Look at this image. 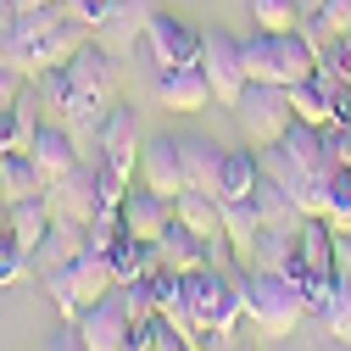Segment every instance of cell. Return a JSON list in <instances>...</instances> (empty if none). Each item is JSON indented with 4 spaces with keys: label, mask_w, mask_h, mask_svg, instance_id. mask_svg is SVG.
<instances>
[{
    "label": "cell",
    "mask_w": 351,
    "mask_h": 351,
    "mask_svg": "<svg viewBox=\"0 0 351 351\" xmlns=\"http://www.w3.org/2000/svg\"><path fill=\"white\" fill-rule=\"evenodd\" d=\"M45 290H51V301H56L62 318H78L90 301L112 295L117 279H112V262L101 251H78V256L56 262V268H45Z\"/></svg>",
    "instance_id": "cell-3"
},
{
    "label": "cell",
    "mask_w": 351,
    "mask_h": 351,
    "mask_svg": "<svg viewBox=\"0 0 351 351\" xmlns=\"http://www.w3.org/2000/svg\"><path fill=\"white\" fill-rule=\"evenodd\" d=\"M173 223V201L156 195V190H128L123 195V229L134 234V240H162V229Z\"/></svg>",
    "instance_id": "cell-17"
},
{
    "label": "cell",
    "mask_w": 351,
    "mask_h": 351,
    "mask_svg": "<svg viewBox=\"0 0 351 351\" xmlns=\"http://www.w3.org/2000/svg\"><path fill=\"white\" fill-rule=\"evenodd\" d=\"M0 201H6V195H0Z\"/></svg>",
    "instance_id": "cell-48"
},
{
    "label": "cell",
    "mask_w": 351,
    "mask_h": 351,
    "mask_svg": "<svg viewBox=\"0 0 351 351\" xmlns=\"http://www.w3.org/2000/svg\"><path fill=\"white\" fill-rule=\"evenodd\" d=\"M39 90H45V101H51V112L67 123V128H84V123H101V101L95 95H84L78 84H73V73L67 67H51V73H39Z\"/></svg>",
    "instance_id": "cell-11"
},
{
    "label": "cell",
    "mask_w": 351,
    "mask_h": 351,
    "mask_svg": "<svg viewBox=\"0 0 351 351\" xmlns=\"http://www.w3.org/2000/svg\"><path fill=\"white\" fill-rule=\"evenodd\" d=\"M45 351H90V346H84V335H78V324L67 318V324H62V329H56V335L45 340Z\"/></svg>",
    "instance_id": "cell-41"
},
{
    "label": "cell",
    "mask_w": 351,
    "mask_h": 351,
    "mask_svg": "<svg viewBox=\"0 0 351 351\" xmlns=\"http://www.w3.org/2000/svg\"><path fill=\"white\" fill-rule=\"evenodd\" d=\"M123 234H128V229H123V212H95V217H90V234H84V251H101V256H106Z\"/></svg>",
    "instance_id": "cell-35"
},
{
    "label": "cell",
    "mask_w": 351,
    "mask_h": 351,
    "mask_svg": "<svg viewBox=\"0 0 351 351\" xmlns=\"http://www.w3.org/2000/svg\"><path fill=\"white\" fill-rule=\"evenodd\" d=\"M84 39H90V28H84V23H62V28H51L45 39H39V45H34V78L39 73H51V67H67L73 56H78V45H84Z\"/></svg>",
    "instance_id": "cell-22"
},
{
    "label": "cell",
    "mask_w": 351,
    "mask_h": 351,
    "mask_svg": "<svg viewBox=\"0 0 351 351\" xmlns=\"http://www.w3.org/2000/svg\"><path fill=\"white\" fill-rule=\"evenodd\" d=\"M45 195H51V212L56 217H73V223H90V217L101 212V190H95V167H73V173H62L56 184H45Z\"/></svg>",
    "instance_id": "cell-12"
},
{
    "label": "cell",
    "mask_w": 351,
    "mask_h": 351,
    "mask_svg": "<svg viewBox=\"0 0 351 351\" xmlns=\"http://www.w3.org/2000/svg\"><path fill=\"white\" fill-rule=\"evenodd\" d=\"M162 268H173V274H201V268H212V256H217V240L212 234H195V229H184L179 217L162 229Z\"/></svg>",
    "instance_id": "cell-14"
},
{
    "label": "cell",
    "mask_w": 351,
    "mask_h": 351,
    "mask_svg": "<svg viewBox=\"0 0 351 351\" xmlns=\"http://www.w3.org/2000/svg\"><path fill=\"white\" fill-rule=\"evenodd\" d=\"M285 279L306 295V313H318V301L329 295V285L340 279L335 274V229L324 223V217H306V223L295 229V251L285 262Z\"/></svg>",
    "instance_id": "cell-1"
},
{
    "label": "cell",
    "mask_w": 351,
    "mask_h": 351,
    "mask_svg": "<svg viewBox=\"0 0 351 351\" xmlns=\"http://www.w3.org/2000/svg\"><path fill=\"white\" fill-rule=\"evenodd\" d=\"M201 73H206V84H212V101H217V106H234L240 90L251 84V78H245V62H240V39L223 34V28L201 34Z\"/></svg>",
    "instance_id": "cell-7"
},
{
    "label": "cell",
    "mask_w": 351,
    "mask_h": 351,
    "mask_svg": "<svg viewBox=\"0 0 351 351\" xmlns=\"http://www.w3.org/2000/svg\"><path fill=\"white\" fill-rule=\"evenodd\" d=\"M28 6H56V0H17V12H28Z\"/></svg>",
    "instance_id": "cell-44"
},
{
    "label": "cell",
    "mask_w": 351,
    "mask_h": 351,
    "mask_svg": "<svg viewBox=\"0 0 351 351\" xmlns=\"http://www.w3.org/2000/svg\"><path fill=\"white\" fill-rule=\"evenodd\" d=\"M156 318H162V313H156ZM156 318H145V324H128L123 351H151V346H156Z\"/></svg>",
    "instance_id": "cell-40"
},
{
    "label": "cell",
    "mask_w": 351,
    "mask_h": 351,
    "mask_svg": "<svg viewBox=\"0 0 351 351\" xmlns=\"http://www.w3.org/2000/svg\"><path fill=\"white\" fill-rule=\"evenodd\" d=\"M234 351H251V346H234Z\"/></svg>",
    "instance_id": "cell-47"
},
{
    "label": "cell",
    "mask_w": 351,
    "mask_h": 351,
    "mask_svg": "<svg viewBox=\"0 0 351 351\" xmlns=\"http://www.w3.org/2000/svg\"><path fill=\"white\" fill-rule=\"evenodd\" d=\"M67 12H73V23H84L90 34H101L106 17L117 12V0H67Z\"/></svg>",
    "instance_id": "cell-36"
},
{
    "label": "cell",
    "mask_w": 351,
    "mask_h": 351,
    "mask_svg": "<svg viewBox=\"0 0 351 351\" xmlns=\"http://www.w3.org/2000/svg\"><path fill=\"white\" fill-rule=\"evenodd\" d=\"M151 351H195V340L184 335V329H173L167 318H156V346Z\"/></svg>",
    "instance_id": "cell-39"
},
{
    "label": "cell",
    "mask_w": 351,
    "mask_h": 351,
    "mask_svg": "<svg viewBox=\"0 0 351 351\" xmlns=\"http://www.w3.org/2000/svg\"><path fill=\"white\" fill-rule=\"evenodd\" d=\"M84 234H90V223H73V217H51L45 240L34 245V268H56V262L78 256V251H84Z\"/></svg>",
    "instance_id": "cell-23"
},
{
    "label": "cell",
    "mask_w": 351,
    "mask_h": 351,
    "mask_svg": "<svg viewBox=\"0 0 351 351\" xmlns=\"http://www.w3.org/2000/svg\"><path fill=\"white\" fill-rule=\"evenodd\" d=\"M240 295H245V318H251V329H262V335H290V329L306 318V295H301L285 274L251 268V274L240 279Z\"/></svg>",
    "instance_id": "cell-2"
},
{
    "label": "cell",
    "mask_w": 351,
    "mask_h": 351,
    "mask_svg": "<svg viewBox=\"0 0 351 351\" xmlns=\"http://www.w3.org/2000/svg\"><path fill=\"white\" fill-rule=\"evenodd\" d=\"M28 156H34V167H39V179H45V184H56L62 173H73V167H78L73 128H67V123H39V134H34Z\"/></svg>",
    "instance_id": "cell-15"
},
{
    "label": "cell",
    "mask_w": 351,
    "mask_h": 351,
    "mask_svg": "<svg viewBox=\"0 0 351 351\" xmlns=\"http://www.w3.org/2000/svg\"><path fill=\"white\" fill-rule=\"evenodd\" d=\"M67 73H73V84H78L84 95H95L101 106H112V90H117V67H112V51H106V45L84 39V45H78V56L67 62Z\"/></svg>",
    "instance_id": "cell-16"
},
{
    "label": "cell",
    "mask_w": 351,
    "mask_h": 351,
    "mask_svg": "<svg viewBox=\"0 0 351 351\" xmlns=\"http://www.w3.org/2000/svg\"><path fill=\"white\" fill-rule=\"evenodd\" d=\"M145 51L156 56V67H195V62H201V34H195L184 17L156 12V17L145 23Z\"/></svg>",
    "instance_id": "cell-8"
},
{
    "label": "cell",
    "mask_w": 351,
    "mask_h": 351,
    "mask_svg": "<svg viewBox=\"0 0 351 351\" xmlns=\"http://www.w3.org/2000/svg\"><path fill=\"white\" fill-rule=\"evenodd\" d=\"M184 301L201 329L212 335H234L240 318H245V295H240V279L217 274V268H201V274H184Z\"/></svg>",
    "instance_id": "cell-4"
},
{
    "label": "cell",
    "mask_w": 351,
    "mask_h": 351,
    "mask_svg": "<svg viewBox=\"0 0 351 351\" xmlns=\"http://www.w3.org/2000/svg\"><path fill=\"white\" fill-rule=\"evenodd\" d=\"M140 184L156 190V195H167V201L190 190V179H184V145L173 134L145 140V151H140Z\"/></svg>",
    "instance_id": "cell-9"
},
{
    "label": "cell",
    "mask_w": 351,
    "mask_h": 351,
    "mask_svg": "<svg viewBox=\"0 0 351 351\" xmlns=\"http://www.w3.org/2000/svg\"><path fill=\"white\" fill-rule=\"evenodd\" d=\"M0 229H6V201H0Z\"/></svg>",
    "instance_id": "cell-46"
},
{
    "label": "cell",
    "mask_w": 351,
    "mask_h": 351,
    "mask_svg": "<svg viewBox=\"0 0 351 351\" xmlns=\"http://www.w3.org/2000/svg\"><path fill=\"white\" fill-rule=\"evenodd\" d=\"M318 318H324V329H329L335 340H351V285H346V279L329 285V295L318 301Z\"/></svg>",
    "instance_id": "cell-30"
},
{
    "label": "cell",
    "mask_w": 351,
    "mask_h": 351,
    "mask_svg": "<svg viewBox=\"0 0 351 351\" xmlns=\"http://www.w3.org/2000/svg\"><path fill=\"white\" fill-rule=\"evenodd\" d=\"M117 295H123V313H128V324H145V318H156V313H162L151 274H145V279H128V285H117Z\"/></svg>",
    "instance_id": "cell-33"
},
{
    "label": "cell",
    "mask_w": 351,
    "mask_h": 351,
    "mask_svg": "<svg viewBox=\"0 0 351 351\" xmlns=\"http://www.w3.org/2000/svg\"><path fill=\"white\" fill-rule=\"evenodd\" d=\"M28 268H34V251H28L12 229H0V290H6V285H17Z\"/></svg>",
    "instance_id": "cell-34"
},
{
    "label": "cell",
    "mask_w": 351,
    "mask_h": 351,
    "mask_svg": "<svg viewBox=\"0 0 351 351\" xmlns=\"http://www.w3.org/2000/svg\"><path fill=\"white\" fill-rule=\"evenodd\" d=\"M162 6H156V0H117V12L106 17V28L117 34V45H134V39H145V23L156 17ZM101 28V34H106Z\"/></svg>",
    "instance_id": "cell-29"
},
{
    "label": "cell",
    "mask_w": 351,
    "mask_h": 351,
    "mask_svg": "<svg viewBox=\"0 0 351 351\" xmlns=\"http://www.w3.org/2000/svg\"><path fill=\"white\" fill-rule=\"evenodd\" d=\"M51 217H56V212H51V195H45V190H34V195H23V201H6V229H12L28 251L45 240Z\"/></svg>",
    "instance_id": "cell-19"
},
{
    "label": "cell",
    "mask_w": 351,
    "mask_h": 351,
    "mask_svg": "<svg viewBox=\"0 0 351 351\" xmlns=\"http://www.w3.org/2000/svg\"><path fill=\"white\" fill-rule=\"evenodd\" d=\"M251 28H268V34L301 28V0H251Z\"/></svg>",
    "instance_id": "cell-32"
},
{
    "label": "cell",
    "mask_w": 351,
    "mask_h": 351,
    "mask_svg": "<svg viewBox=\"0 0 351 351\" xmlns=\"http://www.w3.org/2000/svg\"><path fill=\"white\" fill-rule=\"evenodd\" d=\"M290 112H295V123L324 128V123H329V84H324L318 73L301 78V84H290Z\"/></svg>",
    "instance_id": "cell-27"
},
{
    "label": "cell",
    "mask_w": 351,
    "mask_h": 351,
    "mask_svg": "<svg viewBox=\"0 0 351 351\" xmlns=\"http://www.w3.org/2000/svg\"><path fill=\"white\" fill-rule=\"evenodd\" d=\"M335 274L351 285V229H335Z\"/></svg>",
    "instance_id": "cell-42"
},
{
    "label": "cell",
    "mask_w": 351,
    "mask_h": 351,
    "mask_svg": "<svg viewBox=\"0 0 351 351\" xmlns=\"http://www.w3.org/2000/svg\"><path fill=\"white\" fill-rule=\"evenodd\" d=\"M184 145V179H190V190H212L217 195V173H223V145L217 140H206V134H190V140H179Z\"/></svg>",
    "instance_id": "cell-21"
},
{
    "label": "cell",
    "mask_w": 351,
    "mask_h": 351,
    "mask_svg": "<svg viewBox=\"0 0 351 351\" xmlns=\"http://www.w3.org/2000/svg\"><path fill=\"white\" fill-rule=\"evenodd\" d=\"M324 84H329V123H351V78H324Z\"/></svg>",
    "instance_id": "cell-37"
},
{
    "label": "cell",
    "mask_w": 351,
    "mask_h": 351,
    "mask_svg": "<svg viewBox=\"0 0 351 351\" xmlns=\"http://www.w3.org/2000/svg\"><path fill=\"white\" fill-rule=\"evenodd\" d=\"M262 179V156L245 145V151H229L223 156V173H217V201H234V195H251Z\"/></svg>",
    "instance_id": "cell-25"
},
{
    "label": "cell",
    "mask_w": 351,
    "mask_h": 351,
    "mask_svg": "<svg viewBox=\"0 0 351 351\" xmlns=\"http://www.w3.org/2000/svg\"><path fill=\"white\" fill-rule=\"evenodd\" d=\"M95 151H101V162L106 167H117L123 179H134L140 173V151H145V140H140V117H134V106H106L101 112V123H95Z\"/></svg>",
    "instance_id": "cell-6"
},
{
    "label": "cell",
    "mask_w": 351,
    "mask_h": 351,
    "mask_svg": "<svg viewBox=\"0 0 351 351\" xmlns=\"http://www.w3.org/2000/svg\"><path fill=\"white\" fill-rule=\"evenodd\" d=\"M173 217H179L184 229H195V234L223 240V201H217L212 190H184V195H173Z\"/></svg>",
    "instance_id": "cell-20"
},
{
    "label": "cell",
    "mask_w": 351,
    "mask_h": 351,
    "mask_svg": "<svg viewBox=\"0 0 351 351\" xmlns=\"http://www.w3.org/2000/svg\"><path fill=\"white\" fill-rule=\"evenodd\" d=\"M34 190H45L34 156H28V151H6V156H0V195H6V201H23V195H34Z\"/></svg>",
    "instance_id": "cell-26"
},
{
    "label": "cell",
    "mask_w": 351,
    "mask_h": 351,
    "mask_svg": "<svg viewBox=\"0 0 351 351\" xmlns=\"http://www.w3.org/2000/svg\"><path fill=\"white\" fill-rule=\"evenodd\" d=\"M23 90H28V73H23V67H6V62H0V112H12Z\"/></svg>",
    "instance_id": "cell-38"
},
{
    "label": "cell",
    "mask_w": 351,
    "mask_h": 351,
    "mask_svg": "<svg viewBox=\"0 0 351 351\" xmlns=\"http://www.w3.org/2000/svg\"><path fill=\"white\" fill-rule=\"evenodd\" d=\"M256 234H262V212H256V195H234V201H223V245H234V251L245 256Z\"/></svg>",
    "instance_id": "cell-24"
},
{
    "label": "cell",
    "mask_w": 351,
    "mask_h": 351,
    "mask_svg": "<svg viewBox=\"0 0 351 351\" xmlns=\"http://www.w3.org/2000/svg\"><path fill=\"white\" fill-rule=\"evenodd\" d=\"M256 212H262V229H285V234H295L301 223H306V212L295 206V195L279 184V179H268V173H262L256 179Z\"/></svg>",
    "instance_id": "cell-18"
},
{
    "label": "cell",
    "mask_w": 351,
    "mask_h": 351,
    "mask_svg": "<svg viewBox=\"0 0 351 351\" xmlns=\"http://www.w3.org/2000/svg\"><path fill=\"white\" fill-rule=\"evenodd\" d=\"M290 251H295V234H285V229H262L240 262H245V268H268V274H285Z\"/></svg>",
    "instance_id": "cell-28"
},
{
    "label": "cell",
    "mask_w": 351,
    "mask_h": 351,
    "mask_svg": "<svg viewBox=\"0 0 351 351\" xmlns=\"http://www.w3.org/2000/svg\"><path fill=\"white\" fill-rule=\"evenodd\" d=\"M156 101L167 106V112H206V106H217L212 101V84H206V73H201V62L195 67H162L156 73Z\"/></svg>",
    "instance_id": "cell-13"
},
{
    "label": "cell",
    "mask_w": 351,
    "mask_h": 351,
    "mask_svg": "<svg viewBox=\"0 0 351 351\" xmlns=\"http://www.w3.org/2000/svg\"><path fill=\"white\" fill-rule=\"evenodd\" d=\"M318 6H324V0H301V17H306V12H318Z\"/></svg>",
    "instance_id": "cell-45"
},
{
    "label": "cell",
    "mask_w": 351,
    "mask_h": 351,
    "mask_svg": "<svg viewBox=\"0 0 351 351\" xmlns=\"http://www.w3.org/2000/svg\"><path fill=\"white\" fill-rule=\"evenodd\" d=\"M324 223H329V229H351V167H335V173H329Z\"/></svg>",
    "instance_id": "cell-31"
},
{
    "label": "cell",
    "mask_w": 351,
    "mask_h": 351,
    "mask_svg": "<svg viewBox=\"0 0 351 351\" xmlns=\"http://www.w3.org/2000/svg\"><path fill=\"white\" fill-rule=\"evenodd\" d=\"M73 324H78V335H84L90 351H123V340H128V313H123V295L117 290L101 295V301H90Z\"/></svg>",
    "instance_id": "cell-10"
},
{
    "label": "cell",
    "mask_w": 351,
    "mask_h": 351,
    "mask_svg": "<svg viewBox=\"0 0 351 351\" xmlns=\"http://www.w3.org/2000/svg\"><path fill=\"white\" fill-rule=\"evenodd\" d=\"M234 117H240V134H245V145L251 151H268V145H279V134L295 123V112H290V90L285 84H245L240 90V101H234Z\"/></svg>",
    "instance_id": "cell-5"
},
{
    "label": "cell",
    "mask_w": 351,
    "mask_h": 351,
    "mask_svg": "<svg viewBox=\"0 0 351 351\" xmlns=\"http://www.w3.org/2000/svg\"><path fill=\"white\" fill-rule=\"evenodd\" d=\"M12 17H17V0H0V28H12Z\"/></svg>",
    "instance_id": "cell-43"
}]
</instances>
